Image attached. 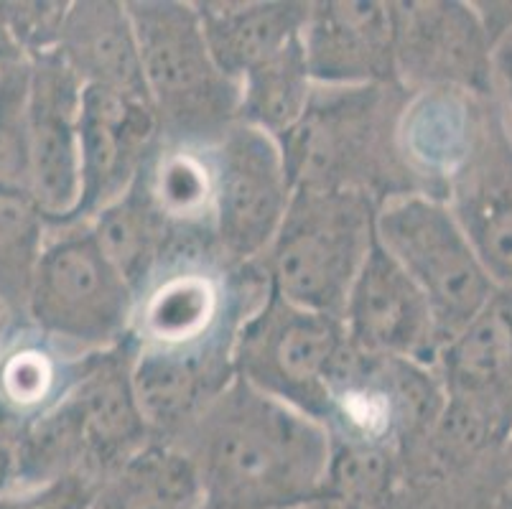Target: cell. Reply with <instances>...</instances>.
<instances>
[{
    "label": "cell",
    "mask_w": 512,
    "mask_h": 509,
    "mask_svg": "<svg viewBox=\"0 0 512 509\" xmlns=\"http://www.w3.org/2000/svg\"><path fill=\"white\" fill-rule=\"evenodd\" d=\"M174 446L197 469L204 509H329L327 428L237 377Z\"/></svg>",
    "instance_id": "6da1fadb"
},
{
    "label": "cell",
    "mask_w": 512,
    "mask_h": 509,
    "mask_svg": "<svg viewBox=\"0 0 512 509\" xmlns=\"http://www.w3.org/2000/svg\"><path fill=\"white\" fill-rule=\"evenodd\" d=\"M411 97L400 84L314 87L301 120L278 138L293 191H365L377 204L418 194L398 151Z\"/></svg>",
    "instance_id": "7a4b0ae2"
},
{
    "label": "cell",
    "mask_w": 512,
    "mask_h": 509,
    "mask_svg": "<svg viewBox=\"0 0 512 509\" xmlns=\"http://www.w3.org/2000/svg\"><path fill=\"white\" fill-rule=\"evenodd\" d=\"M136 342L92 354L77 385L16 431L18 484L34 492L64 476L100 484L151 441L130 390Z\"/></svg>",
    "instance_id": "3957f363"
},
{
    "label": "cell",
    "mask_w": 512,
    "mask_h": 509,
    "mask_svg": "<svg viewBox=\"0 0 512 509\" xmlns=\"http://www.w3.org/2000/svg\"><path fill=\"white\" fill-rule=\"evenodd\" d=\"M164 146L212 148L240 110V82L212 59L192 0H125Z\"/></svg>",
    "instance_id": "277c9868"
},
{
    "label": "cell",
    "mask_w": 512,
    "mask_h": 509,
    "mask_svg": "<svg viewBox=\"0 0 512 509\" xmlns=\"http://www.w3.org/2000/svg\"><path fill=\"white\" fill-rule=\"evenodd\" d=\"M377 202L365 191H293L276 240L258 260L271 291L342 319L349 288L375 245Z\"/></svg>",
    "instance_id": "5b68a950"
},
{
    "label": "cell",
    "mask_w": 512,
    "mask_h": 509,
    "mask_svg": "<svg viewBox=\"0 0 512 509\" xmlns=\"http://www.w3.org/2000/svg\"><path fill=\"white\" fill-rule=\"evenodd\" d=\"M136 293L107 260L87 222L46 224L31 270L29 324L79 354L107 352L130 336Z\"/></svg>",
    "instance_id": "8992f818"
},
{
    "label": "cell",
    "mask_w": 512,
    "mask_h": 509,
    "mask_svg": "<svg viewBox=\"0 0 512 509\" xmlns=\"http://www.w3.org/2000/svg\"><path fill=\"white\" fill-rule=\"evenodd\" d=\"M375 237L423 293L441 347L497 293L454 214L436 196L398 194L377 204Z\"/></svg>",
    "instance_id": "52a82bcc"
},
{
    "label": "cell",
    "mask_w": 512,
    "mask_h": 509,
    "mask_svg": "<svg viewBox=\"0 0 512 509\" xmlns=\"http://www.w3.org/2000/svg\"><path fill=\"white\" fill-rule=\"evenodd\" d=\"M347 344L342 319L293 306L271 291L237 331L232 370L253 390L327 428L329 377Z\"/></svg>",
    "instance_id": "ba28073f"
},
{
    "label": "cell",
    "mask_w": 512,
    "mask_h": 509,
    "mask_svg": "<svg viewBox=\"0 0 512 509\" xmlns=\"http://www.w3.org/2000/svg\"><path fill=\"white\" fill-rule=\"evenodd\" d=\"M214 176V240L232 265L258 263L276 240L291 204L278 140L235 123L209 148Z\"/></svg>",
    "instance_id": "9c48e42d"
},
{
    "label": "cell",
    "mask_w": 512,
    "mask_h": 509,
    "mask_svg": "<svg viewBox=\"0 0 512 509\" xmlns=\"http://www.w3.org/2000/svg\"><path fill=\"white\" fill-rule=\"evenodd\" d=\"M390 16L395 34V72L403 90L497 95V49L472 3L390 0Z\"/></svg>",
    "instance_id": "30bf717a"
},
{
    "label": "cell",
    "mask_w": 512,
    "mask_h": 509,
    "mask_svg": "<svg viewBox=\"0 0 512 509\" xmlns=\"http://www.w3.org/2000/svg\"><path fill=\"white\" fill-rule=\"evenodd\" d=\"M446 392L444 418L459 431L505 448L512 428V288L444 344L434 364Z\"/></svg>",
    "instance_id": "8fae6325"
},
{
    "label": "cell",
    "mask_w": 512,
    "mask_h": 509,
    "mask_svg": "<svg viewBox=\"0 0 512 509\" xmlns=\"http://www.w3.org/2000/svg\"><path fill=\"white\" fill-rule=\"evenodd\" d=\"M444 202L497 288H512V128L500 97H487Z\"/></svg>",
    "instance_id": "7c38bea8"
},
{
    "label": "cell",
    "mask_w": 512,
    "mask_h": 509,
    "mask_svg": "<svg viewBox=\"0 0 512 509\" xmlns=\"http://www.w3.org/2000/svg\"><path fill=\"white\" fill-rule=\"evenodd\" d=\"M161 146L151 102L85 87L79 107V204L69 222H90L138 179Z\"/></svg>",
    "instance_id": "4fadbf2b"
},
{
    "label": "cell",
    "mask_w": 512,
    "mask_h": 509,
    "mask_svg": "<svg viewBox=\"0 0 512 509\" xmlns=\"http://www.w3.org/2000/svg\"><path fill=\"white\" fill-rule=\"evenodd\" d=\"M77 74L57 51L29 59V184L26 191L46 224L69 222L79 204Z\"/></svg>",
    "instance_id": "5bb4252c"
},
{
    "label": "cell",
    "mask_w": 512,
    "mask_h": 509,
    "mask_svg": "<svg viewBox=\"0 0 512 509\" xmlns=\"http://www.w3.org/2000/svg\"><path fill=\"white\" fill-rule=\"evenodd\" d=\"M342 324L349 342L375 357L434 367L441 352L426 298L377 237L349 288Z\"/></svg>",
    "instance_id": "9a60e30c"
},
{
    "label": "cell",
    "mask_w": 512,
    "mask_h": 509,
    "mask_svg": "<svg viewBox=\"0 0 512 509\" xmlns=\"http://www.w3.org/2000/svg\"><path fill=\"white\" fill-rule=\"evenodd\" d=\"M301 44L314 84H398L395 34L385 0H314Z\"/></svg>",
    "instance_id": "2e32d148"
},
{
    "label": "cell",
    "mask_w": 512,
    "mask_h": 509,
    "mask_svg": "<svg viewBox=\"0 0 512 509\" xmlns=\"http://www.w3.org/2000/svg\"><path fill=\"white\" fill-rule=\"evenodd\" d=\"M235 380L230 357L138 347L130 362V390L153 443L174 446Z\"/></svg>",
    "instance_id": "e0dca14e"
},
{
    "label": "cell",
    "mask_w": 512,
    "mask_h": 509,
    "mask_svg": "<svg viewBox=\"0 0 512 509\" xmlns=\"http://www.w3.org/2000/svg\"><path fill=\"white\" fill-rule=\"evenodd\" d=\"M484 100L459 90L411 92L398 120V151L418 194L444 202L446 181L472 146Z\"/></svg>",
    "instance_id": "ac0fdd59"
},
{
    "label": "cell",
    "mask_w": 512,
    "mask_h": 509,
    "mask_svg": "<svg viewBox=\"0 0 512 509\" xmlns=\"http://www.w3.org/2000/svg\"><path fill=\"white\" fill-rule=\"evenodd\" d=\"M90 230L107 260L115 265L130 291L138 293L171 260L189 252L220 250L214 240H189L176 235L148 194L143 171L123 196L90 219Z\"/></svg>",
    "instance_id": "d6986e66"
},
{
    "label": "cell",
    "mask_w": 512,
    "mask_h": 509,
    "mask_svg": "<svg viewBox=\"0 0 512 509\" xmlns=\"http://www.w3.org/2000/svg\"><path fill=\"white\" fill-rule=\"evenodd\" d=\"M57 54L85 87H105L148 100L136 28L125 3H69Z\"/></svg>",
    "instance_id": "ffe728a7"
},
{
    "label": "cell",
    "mask_w": 512,
    "mask_h": 509,
    "mask_svg": "<svg viewBox=\"0 0 512 509\" xmlns=\"http://www.w3.org/2000/svg\"><path fill=\"white\" fill-rule=\"evenodd\" d=\"M212 59L240 82L304 34L306 0H192Z\"/></svg>",
    "instance_id": "44dd1931"
},
{
    "label": "cell",
    "mask_w": 512,
    "mask_h": 509,
    "mask_svg": "<svg viewBox=\"0 0 512 509\" xmlns=\"http://www.w3.org/2000/svg\"><path fill=\"white\" fill-rule=\"evenodd\" d=\"M90 359L92 354L74 352L34 326L8 334L0 347V420L18 431L54 408Z\"/></svg>",
    "instance_id": "7402d4cb"
},
{
    "label": "cell",
    "mask_w": 512,
    "mask_h": 509,
    "mask_svg": "<svg viewBox=\"0 0 512 509\" xmlns=\"http://www.w3.org/2000/svg\"><path fill=\"white\" fill-rule=\"evenodd\" d=\"M87 509H204V492L181 448L148 443L102 479Z\"/></svg>",
    "instance_id": "603a6c76"
},
{
    "label": "cell",
    "mask_w": 512,
    "mask_h": 509,
    "mask_svg": "<svg viewBox=\"0 0 512 509\" xmlns=\"http://www.w3.org/2000/svg\"><path fill=\"white\" fill-rule=\"evenodd\" d=\"M143 179L153 204L176 235L214 240V176L209 148L161 143L143 168Z\"/></svg>",
    "instance_id": "cb8c5ba5"
},
{
    "label": "cell",
    "mask_w": 512,
    "mask_h": 509,
    "mask_svg": "<svg viewBox=\"0 0 512 509\" xmlns=\"http://www.w3.org/2000/svg\"><path fill=\"white\" fill-rule=\"evenodd\" d=\"M314 87L304 44L293 41L240 79L237 120L278 140L299 123Z\"/></svg>",
    "instance_id": "d4e9b609"
},
{
    "label": "cell",
    "mask_w": 512,
    "mask_h": 509,
    "mask_svg": "<svg viewBox=\"0 0 512 509\" xmlns=\"http://www.w3.org/2000/svg\"><path fill=\"white\" fill-rule=\"evenodd\" d=\"M46 237V219L26 189L0 184V298L26 308L31 270Z\"/></svg>",
    "instance_id": "484cf974"
},
{
    "label": "cell",
    "mask_w": 512,
    "mask_h": 509,
    "mask_svg": "<svg viewBox=\"0 0 512 509\" xmlns=\"http://www.w3.org/2000/svg\"><path fill=\"white\" fill-rule=\"evenodd\" d=\"M0 184H29V59L0 72Z\"/></svg>",
    "instance_id": "4316f807"
},
{
    "label": "cell",
    "mask_w": 512,
    "mask_h": 509,
    "mask_svg": "<svg viewBox=\"0 0 512 509\" xmlns=\"http://www.w3.org/2000/svg\"><path fill=\"white\" fill-rule=\"evenodd\" d=\"M13 41L26 59L57 51L69 3H0Z\"/></svg>",
    "instance_id": "83f0119b"
},
{
    "label": "cell",
    "mask_w": 512,
    "mask_h": 509,
    "mask_svg": "<svg viewBox=\"0 0 512 509\" xmlns=\"http://www.w3.org/2000/svg\"><path fill=\"white\" fill-rule=\"evenodd\" d=\"M23 494L18 484V459H16V428L0 420V497Z\"/></svg>",
    "instance_id": "f1b7e54d"
},
{
    "label": "cell",
    "mask_w": 512,
    "mask_h": 509,
    "mask_svg": "<svg viewBox=\"0 0 512 509\" xmlns=\"http://www.w3.org/2000/svg\"><path fill=\"white\" fill-rule=\"evenodd\" d=\"M477 8L479 18H482V26L490 36L492 46L500 49V44H505L510 39L512 31V3H472Z\"/></svg>",
    "instance_id": "f546056e"
},
{
    "label": "cell",
    "mask_w": 512,
    "mask_h": 509,
    "mask_svg": "<svg viewBox=\"0 0 512 509\" xmlns=\"http://www.w3.org/2000/svg\"><path fill=\"white\" fill-rule=\"evenodd\" d=\"M495 74H497V97L512 128V41L500 44L495 51Z\"/></svg>",
    "instance_id": "4dcf8cb0"
},
{
    "label": "cell",
    "mask_w": 512,
    "mask_h": 509,
    "mask_svg": "<svg viewBox=\"0 0 512 509\" xmlns=\"http://www.w3.org/2000/svg\"><path fill=\"white\" fill-rule=\"evenodd\" d=\"M23 59H26V56L21 54L18 44L13 41L11 31H8L6 26V18H3V11H0V72L13 67V64L23 62Z\"/></svg>",
    "instance_id": "1f68e13d"
},
{
    "label": "cell",
    "mask_w": 512,
    "mask_h": 509,
    "mask_svg": "<svg viewBox=\"0 0 512 509\" xmlns=\"http://www.w3.org/2000/svg\"><path fill=\"white\" fill-rule=\"evenodd\" d=\"M500 474H502V482H505V489H512V428H510V436H507L505 448H502L500 454Z\"/></svg>",
    "instance_id": "d6a6232c"
},
{
    "label": "cell",
    "mask_w": 512,
    "mask_h": 509,
    "mask_svg": "<svg viewBox=\"0 0 512 509\" xmlns=\"http://www.w3.org/2000/svg\"><path fill=\"white\" fill-rule=\"evenodd\" d=\"M0 509H31V494H8L0 497Z\"/></svg>",
    "instance_id": "836d02e7"
},
{
    "label": "cell",
    "mask_w": 512,
    "mask_h": 509,
    "mask_svg": "<svg viewBox=\"0 0 512 509\" xmlns=\"http://www.w3.org/2000/svg\"><path fill=\"white\" fill-rule=\"evenodd\" d=\"M6 316H8V303L0 298V347H3V342H6V336L11 334V331H6Z\"/></svg>",
    "instance_id": "e575fe53"
}]
</instances>
